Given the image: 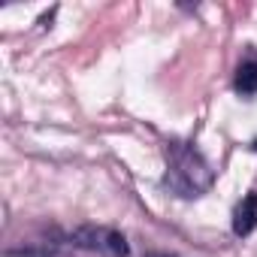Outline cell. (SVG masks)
I'll return each mask as SVG.
<instances>
[{"mask_svg":"<svg viewBox=\"0 0 257 257\" xmlns=\"http://www.w3.org/2000/svg\"><path fill=\"white\" fill-rule=\"evenodd\" d=\"M170 167L164 176V185L179 197H200L212 185V167L203 161V155L185 143H173L167 149Z\"/></svg>","mask_w":257,"mask_h":257,"instance_id":"cell-1","label":"cell"},{"mask_svg":"<svg viewBox=\"0 0 257 257\" xmlns=\"http://www.w3.org/2000/svg\"><path fill=\"white\" fill-rule=\"evenodd\" d=\"M67 242L76 248H85V251H100L109 257H127V239H124V233H118L112 227L85 224V227H76L67 236Z\"/></svg>","mask_w":257,"mask_h":257,"instance_id":"cell-2","label":"cell"},{"mask_svg":"<svg viewBox=\"0 0 257 257\" xmlns=\"http://www.w3.org/2000/svg\"><path fill=\"white\" fill-rule=\"evenodd\" d=\"M254 227H257V194H248L233 212V233L236 236H248Z\"/></svg>","mask_w":257,"mask_h":257,"instance_id":"cell-3","label":"cell"},{"mask_svg":"<svg viewBox=\"0 0 257 257\" xmlns=\"http://www.w3.org/2000/svg\"><path fill=\"white\" fill-rule=\"evenodd\" d=\"M236 91L239 94H257V61H245L236 70Z\"/></svg>","mask_w":257,"mask_h":257,"instance_id":"cell-4","label":"cell"},{"mask_svg":"<svg viewBox=\"0 0 257 257\" xmlns=\"http://www.w3.org/2000/svg\"><path fill=\"white\" fill-rule=\"evenodd\" d=\"M146 257H176V254H164V251H152V254H146Z\"/></svg>","mask_w":257,"mask_h":257,"instance_id":"cell-5","label":"cell"}]
</instances>
